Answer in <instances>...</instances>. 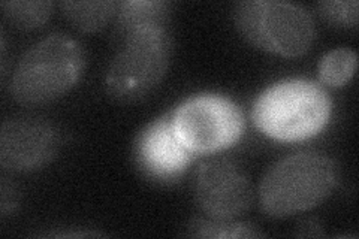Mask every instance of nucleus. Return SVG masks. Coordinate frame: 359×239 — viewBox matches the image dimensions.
<instances>
[{"mask_svg": "<svg viewBox=\"0 0 359 239\" xmlns=\"http://www.w3.org/2000/svg\"><path fill=\"white\" fill-rule=\"evenodd\" d=\"M235 26L257 48L283 57L309 51L316 27L309 11L283 0H245L233 8Z\"/></svg>", "mask_w": 359, "mask_h": 239, "instance_id": "20e7f679", "label": "nucleus"}, {"mask_svg": "<svg viewBox=\"0 0 359 239\" xmlns=\"http://www.w3.org/2000/svg\"><path fill=\"white\" fill-rule=\"evenodd\" d=\"M339 183V168L328 156L301 151L280 158L259 184L261 210L273 219H285L316 208Z\"/></svg>", "mask_w": 359, "mask_h": 239, "instance_id": "f257e3e1", "label": "nucleus"}, {"mask_svg": "<svg viewBox=\"0 0 359 239\" xmlns=\"http://www.w3.org/2000/svg\"><path fill=\"white\" fill-rule=\"evenodd\" d=\"M18 205V190L14 183L8 181V178H2V184H0V212L4 217L8 214L14 212Z\"/></svg>", "mask_w": 359, "mask_h": 239, "instance_id": "dca6fc26", "label": "nucleus"}, {"mask_svg": "<svg viewBox=\"0 0 359 239\" xmlns=\"http://www.w3.org/2000/svg\"><path fill=\"white\" fill-rule=\"evenodd\" d=\"M198 207L211 219L235 220L250 208L253 190L237 163L216 157L202 163L195 179Z\"/></svg>", "mask_w": 359, "mask_h": 239, "instance_id": "0eeeda50", "label": "nucleus"}, {"mask_svg": "<svg viewBox=\"0 0 359 239\" xmlns=\"http://www.w3.org/2000/svg\"><path fill=\"white\" fill-rule=\"evenodd\" d=\"M297 235H299V236H322L323 235L322 224L316 219L302 220L298 224Z\"/></svg>", "mask_w": 359, "mask_h": 239, "instance_id": "f3484780", "label": "nucleus"}, {"mask_svg": "<svg viewBox=\"0 0 359 239\" xmlns=\"http://www.w3.org/2000/svg\"><path fill=\"white\" fill-rule=\"evenodd\" d=\"M320 15L337 26H356L359 4L356 0L318 4Z\"/></svg>", "mask_w": 359, "mask_h": 239, "instance_id": "2eb2a0df", "label": "nucleus"}, {"mask_svg": "<svg viewBox=\"0 0 359 239\" xmlns=\"http://www.w3.org/2000/svg\"><path fill=\"white\" fill-rule=\"evenodd\" d=\"M2 9L5 17L20 29H38L47 21L53 13L51 2H42V0H33V2H2Z\"/></svg>", "mask_w": 359, "mask_h": 239, "instance_id": "4468645a", "label": "nucleus"}, {"mask_svg": "<svg viewBox=\"0 0 359 239\" xmlns=\"http://www.w3.org/2000/svg\"><path fill=\"white\" fill-rule=\"evenodd\" d=\"M63 14L75 27L83 32H96L102 29L108 20L117 14L118 4L112 0H95V2H63Z\"/></svg>", "mask_w": 359, "mask_h": 239, "instance_id": "9b49d317", "label": "nucleus"}, {"mask_svg": "<svg viewBox=\"0 0 359 239\" xmlns=\"http://www.w3.org/2000/svg\"><path fill=\"white\" fill-rule=\"evenodd\" d=\"M170 4L162 0H128L118 5L116 36L125 41L133 32L147 27H166Z\"/></svg>", "mask_w": 359, "mask_h": 239, "instance_id": "9d476101", "label": "nucleus"}, {"mask_svg": "<svg viewBox=\"0 0 359 239\" xmlns=\"http://www.w3.org/2000/svg\"><path fill=\"white\" fill-rule=\"evenodd\" d=\"M123 42L107 71L105 88L112 99L129 104L159 86L171 63L172 39L166 27H147Z\"/></svg>", "mask_w": 359, "mask_h": 239, "instance_id": "39448f33", "label": "nucleus"}, {"mask_svg": "<svg viewBox=\"0 0 359 239\" xmlns=\"http://www.w3.org/2000/svg\"><path fill=\"white\" fill-rule=\"evenodd\" d=\"M59 145V130L48 120L11 118L0 128V165L15 172L39 169L55 156Z\"/></svg>", "mask_w": 359, "mask_h": 239, "instance_id": "6e6552de", "label": "nucleus"}, {"mask_svg": "<svg viewBox=\"0 0 359 239\" xmlns=\"http://www.w3.org/2000/svg\"><path fill=\"white\" fill-rule=\"evenodd\" d=\"M84 51L66 33H51L18 62L11 93L22 105H42L63 96L80 79Z\"/></svg>", "mask_w": 359, "mask_h": 239, "instance_id": "7ed1b4c3", "label": "nucleus"}, {"mask_svg": "<svg viewBox=\"0 0 359 239\" xmlns=\"http://www.w3.org/2000/svg\"><path fill=\"white\" fill-rule=\"evenodd\" d=\"M172 117L180 139L195 154L233 145L245 128L240 107L220 95L190 97L172 112Z\"/></svg>", "mask_w": 359, "mask_h": 239, "instance_id": "423d86ee", "label": "nucleus"}, {"mask_svg": "<svg viewBox=\"0 0 359 239\" xmlns=\"http://www.w3.org/2000/svg\"><path fill=\"white\" fill-rule=\"evenodd\" d=\"M187 233L196 238H261L255 226L235 220L196 217L187 226Z\"/></svg>", "mask_w": 359, "mask_h": 239, "instance_id": "f8f14e48", "label": "nucleus"}, {"mask_svg": "<svg viewBox=\"0 0 359 239\" xmlns=\"http://www.w3.org/2000/svg\"><path fill=\"white\" fill-rule=\"evenodd\" d=\"M358 64V57L353 50L337 48L322 57L319 63V76L323 84L340 87L353 76Z\"/></svg>", "mask_w": 359, "mask_h": 239, "instance_id": "ddd939ff", "label": "nucleus"}, {"mask_svg": "<svg viewBox=\"0 0 359 239\" xmlns=\"http://www.w3.org/2000/svg\"><path fill=\"white\" fill-rule=\"evenodd\" d=\"M331 116V99L309 79L280 81L256 99L252 118L256 128L278 141H304L318 135Z\"/></svg>", "mask_w": 359, "mask_h": 239, "instance_id": "f03ea898", "label": "nucleus"}, {"mask_svg": "<svg viewBox=\"0 0 359 239\" xmlns=\"http://www.w3.org/2000/svg\"><path fill=\"white\" fill-rule=\"evenodd\" d=\"M133 153L144 175L163 183L182 177L195 156L177 135L172 112L151 121L140 132Z\"/></svg>", "mask_w": 359, "mask_h": 239, "instance_id": "1a4fd4ad", "label": "nucleus"}]
</instances>
